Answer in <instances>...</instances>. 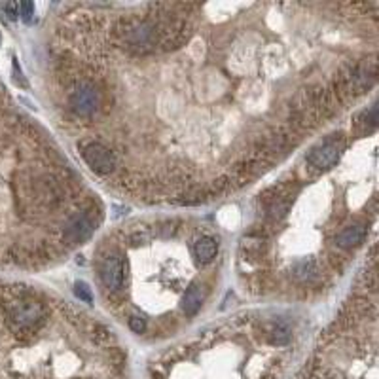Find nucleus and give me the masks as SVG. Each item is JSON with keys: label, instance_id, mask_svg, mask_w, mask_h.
I'll use <instances>...</instances> for the list:
<instances>
[{"label": "nucleus", "instance_id": "obj_1", "mask_svg": "<svg viewBox=\"0 0 379 379\" xmlns=\"http://www.w3.org/2000/svg\"><path fill=\"white\" fill-rule=\"evenodd\" d=\"M80 154H82L84 162L101 177H108L118 167V162H116V156L112 154V150L101 144V142H82L80 144Z\"/></svg>", "mask_w": 379, "mask_h": 379}, {"label": "nucleus", "instance_id": "obj_2", "mask_svg": "<svg viewBox=\"0 0 379 379\" xmlns=\"http://www.w3.org/2000/svg\"><path fill=\"white\" fill-rule=\"evenodd\" d=\"M126 258L119 254H106L99 264V277L108 294H118L126 284Z\"/></svg>", "mask_w": 379, "mask_h": 379}, {"label": "nucleus", "instance_id": "obj_3", "mask_svg": "<svg viewBox=\"0 0 379 379\" xmlns=\"http://www.w3.org/2000/svg\"><path fill=\"white\" fill-rule=\"evenodd\" d=\"M343 152H345V144H343L342 139H330L324 144H320L319 148L309 152L307 164H309V167L320 173L330 171L342 159Z\"/></svg>", "mask_w": 379, "mask_h": 379}, {"label": "nucleus", "instance_id": "obj_4", "mask_svg": "<svg viewBox=\"0 0 379 379\" xmlns=\"http://www.w3.org/2000/svg\"><path fill=\"white\" fill-rule=\"evenodd\" d=\"M368 235V226L366 224H349L345 230L336 235V246L342 251H353L366 241Z\"/></svg>", "mask_w": 379, "mask_h": 379}, {"label": "nucleus", "instance_id": "obj_5", "mask_svg": "<svg viewBox=\"0 0 379 379\" xmlns=\"http://www.w3.org/2000/svg\"><path fill=\"white\" fill-rule=\"evenodd\" d=\"M205 296H207V289L200 283H192L184 290L182 294V304H180V309L186 317H195L200 313L201 305L205 302Z\"/></svg>", "mask_w": 379, "mask_h": 379}, {"label": "nucleus", "instance_id": "obj_6", "mask_svg": "<svg viewBox=\"0 0 379 379\" xmlns=\"http://www.w3.org/2000/svg\"><path fill=\"white\" fill-rule=\"evenodd\" d=\"M193 254L200 264L208 266L218 256V241L215 237H201L193 243Z\"/></svg>", "mask_w": 379, "mask_h": 379}, {"label": "nucleus", "instance_id": "obj_7", "mask_svg": "<svg viewBox=\"0 0 379 379\" xmlns=\"http://www.w3.org/2000/svg\"><path fill=\"white\" fill-rule=\"evenodd\" d=\"M372 370H376V362H372L370 366H366L362 372L358 373L357 379H376V373H372L370 378H368V372H372ZM305 379H353V372H342V378L338 376V370H332V368H315L309 376Z\"/></svg>", "mask_w": 379, "mask_h": 379}, {"label": "nucleus", "instance_id": "obj_8", "mask_svg": "<svg viewBox=\"0 0 379 379\" xmlns=\"http://www.w3.org/2000/svg\"><path fill=\"white\" fill-rule=\"evenodd\" d=\"M127 324H129V330L135 332V334H144L148 330V322L142 319V317H139V315L127 317Z\"/></svg>", "mask_w": 379, "mask_h": 379}, {"label": "nucleus", "instance_id": "obj_9", "mask_svg": "<svg viewBox=\"0 0 379 379\" xmlns=\"http://www.w3.org/2000/svg\"><path fill=\"white\" fill-rule=\"evenodd\" d=\"M76 296L80 298V300H84V302H88V304H91V300H93V296H91L90 292V286L86 283H76Z\"/></svg>", "mask_w": 379, "mask_h": 379}, {"label": "nucleus", "instance_id": "obj_10", "mask_svg": "<svg viewBox=\"0 0 379 379\" xmlns=\"http://www.w3.org/2000/svg\"><path fill=\"white\" fill-rule=\"evenodd\" d=\"M32 12H35V4L32 2H21L19 4V14H21L23 21L30 23L32 19Z\"/></svg>", "mask_w": 379, "mask_h": 379}]
</instances>
